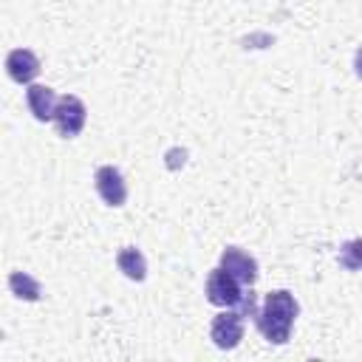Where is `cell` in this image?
Here are the masks:
<instances>
[{
    "label": "cell",
    "mask_w": 362,
    "mask_h": 362,
    "mask_svg": "<svg viewBox=\"0 0 362 362\" xmlns=\"http://www.w3.org/2000/svg\"><path fill=\"white\" fill-rule=\"evenodd\" d=\"M54 124H57V133L62 139H74L82 133L85 122H88V107L79 96L74 93H65V96H57V105H54Z\"/></svg>",
    "instance_id": "3957f363"
},
{
    "label": "cell",
    "mask_w": 362,
    "mask_h": 362,
    "mask_svg": "<svg viewBox=\"0 0 362 362\" xmlns=\"http://www.w3.org/2000/svg\"><path fill=\"white\" fill-rule=\"evenodd\" d=\"M223 272H229L240 286H255V280H257V260L249 255V252H243V249H238V246H229V249H223L221 252V263H218Z\"/></svg>",
    "instance_id": "8992f818"
},
{
    "label": "cell",
    "mask_w": 362,
    "mask_h": 362,
    "mask_svg": "<svg viewBox=\"0 0 362 362\" xmlns=\"http://www.w3.org/2000/svg\"><path fill=\"white\" fill-rule=\"evenodd\" d=\"M93 187H96L99 198H102L107 206H124V201H127V184H124V175H122L119 167L102 164V167L93 173Z\"/></svg>",
    "instance_id": "5b68a950"
},
{
    "label": "cell",
    "mask_w": 362,
    "mask_h": 362,
    "mask_svg": "<svg viewBox=\"0 0 362 362\" xmlns=\"http://www.w3.org/2000/svg\"><path fill=\"white\" fill-rule=\"evenodd\" d=\"M8 288L17 300H28V303H37L42 297V286L37 277H31L28 272H11L8 274Z\"/></svg>",
    "instance_id": "30bf717a"
},
{
    "label": "cell",
    "mask_w": 362,
    "mask_h": 362,
    "mask_svg": "<svg viewBox=\"0 0 362 362\" xmlns=\"http://www.w3.org/2000/svg\"><path fill=\"white\" fill-rule=\"evenodd\" d=\"M243 322H246V317H243L238 308L221 311V314L212 320V325H209V339L215 342V348H221V351L238 348L240 339H243Z\"/></svg>",
    "instance_id": "277c9868"
},
{
    "label": "cell",
    "mask_w": 362,
    "mask_h": 362,
    "mask_svg": "<svg viewBox=\"0 0 362 362\" xmlns=\"http://www.w3.org/2000/svg\"><path fill=\"white\" fill-rule=\"evenodd\" d=\"M6 74L17 82V85H31L40 74V59L31 48H14L6 57Z\"/></svg>",
    "instance_id": "52a82bcc"
},
{
    "label": "cell",
    "mask_w": 362,
    "mask_h": 362,
    "mask_svg": "<svg viewBox=\"0 0 362 362\" xmlns=\"http://www.w3.org/2000/svg\"><path fill=\"white\" fill-rule=\"evenodd\" d=\"M116 266H119V272H122L127 280L141 283V280L147 277V260H144V255H141L136 246H124V249H119V255H116Z\"/></svg>",
    "instance_id": "9c48e42d"
},
{
    "label": "cell",
    "mask_w": 362,
    "mask_h": 362,
    "mask_svg": "<svg viewBox=\"0 0 362 362\" xmlns=\"http://www.w3.org/2000/svg\"><path fill=\"white\" fill-rule=\"evenodd\" d=\"M25 102H28V110L34 113L37 122H48L54 116V105H57V93L48 88V85H28L25 90Z\"/></svg>",
    "instance_id": "ba28073f"
},
{
    "label": "cell",
    "mask_w": 362,
    "mask_h": 362,
    "mask_svg": "<svg viewBox=\"0 0 362 362\" xmlns=\"http://www.w3.org/2000/svg\"><path fill=\"white\" fill-rule=\"evenodd\" d=\"M249 288H252V286H249ZM204 291H206V300H209L212 305H218V308H238L240 300H243V294H246V286H240L229 272H223V269L218 266V269H212V272L206 274Z\"/></svg>",
    "instance_id": "7a4b0ae2"
},
{
    "label": "cell",
    "mask_w": 362,
    "mask_h": 362,
    "mask_svg": "<svg viewBox=\"0 0 362 362\" xmlns=\"http://www.w3.org/2000/svg\"><path fill=\"white\" fill-rule=\"evenodd\" d=\"M297 314H300V305H297L294 294L286 291V288H277V291H269L266 294L263 305L255 314V322H257V331L272 345H286L288 337H291V328H294Z\"/></svg>",
    "instance_id": "6da1fadb"
}]
</instances>
